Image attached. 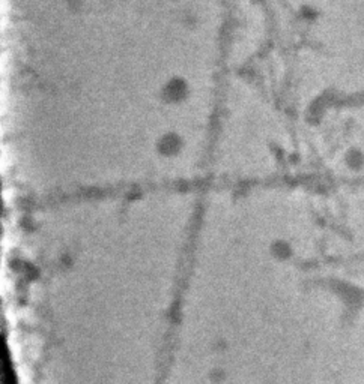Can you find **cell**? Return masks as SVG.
Segmentation results:
<instances>
[{"mask_svg": "<svg viewBox=\"0 0 364 384\" xmlns=\"http://www.w3.org/2000/svg\"><path fill=\"white\" fill-rule=\"evenodd\" d=\"M191 93L190 83L184 77L169 78L160 89V100L166 104H181L189 100Z\"/></svg>", "mask_w": 364, "mask_h": 384, "instance_id": "1", "label": "cell"}, {"mask_svg": "<svg viewBox=\"0 0 364 384\" xmlns=\"http://www.w3.org/2000/svg\"><path fill=\"white\" fill-rule=\"evenodd\" d=\"M182 146L184 142L181 135H178L176 133H166L160 137L157 149L161 155H164V157H173V155L181 152Z\"/></svg>", "mask_w": 364, "mask_h": 384, "instance_id": "2", "label": "cell"}]
</instances>
